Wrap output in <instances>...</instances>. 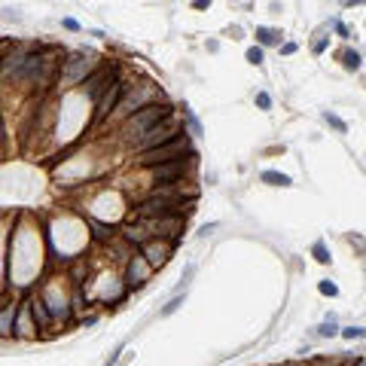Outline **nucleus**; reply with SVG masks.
Masks as SVG:
<instances>
[{
	"mask_svg": "<svg viewBox=\"0 0 366 366\" xmlns=\"http://www.w3.org/2000/svg\"><path fill=\"white\" fill-rule=\"evenodd\" d=\"M171 247H174V244H171L168 238H159V241L153 238V241H144V244H140V257L156 269V266H165V260L171 257Z\"/></svg>",
	"mask_w": 366,
	"mask_h": 366,
	"instance_id": "obj_8",
	"label": "nucleus"
},
{
	"mask_svg": "<svg viewBox=\"0 0 366 366\" xmlns=\"http://www.w3.org/2000/svg\"><path fill=\"white\" fill-rule=\"evenodd\" d=\"M205 6H211V0H192V9H205Z\"/></svg>",
	"mask_w": 366,
	"mask_h": 366,
	"instance_id": "obj_27",
	"label": "nucleus"
},
{
	"mask_svg": "<svg viewBox=\"0 0 366 366\" xmlns=\"http://www.w3.org/2000/svg\"><path fill=\"white\" fill-rule=\"evenodd\" d=\"M336 333H342V330L336 327V321H333V318H330V321H324V324L318 327V336H324V339H327V336H336Z\"/></svg>",
	"mask_w": 366,
	"mask_h": 366,
	"instance_id": "obj_17",
	"label": "nucleus"
},
{
	"mask_svg": "<svg viewBox=\"0 0 366 366\" xmlns=\"http://www.w3.org/2000/svg\"><path fill=\"white\" fill-rule=\"evenodd\" d=\"M125 95V82L122 79H116L98 101H95V119H104V116H110L116 107H119V98Z\"/></svg>",
	"mask_w": 366,
	"mask_h": 366,
	"instance_id": "obj_7",
	"label": "nucleus"
},
{
	"mask_svg": "<svg viewBox=\"0 0 366 366\" xmlns=\"http://www.w3.org/2000/svg\"><path fill=\"white\" fill-rule=\"evenodd\" d=\"M89 226L95 229V235H98V238H110V235H113V226H107V223H98V220H89Z\"/></svg>",
	"mask_w": 366,
	"mask_h": 366,
	"instance_id": "obj_16",
	"label": "nucleus"
},
{
	"mask_svg": "<svg viewBox=\"0 0 366 366\" xmlns=\"http://www.w3.org/2000/svg\"><path fill=\"white\" fill-rule=\"evenodd\" d=\"M333 27H336V34H339V37H348V27H345V24H342V21H339V18H336V21H333Z\"/></svg>",
	"mask_w": 366,
	"mask_h": 366,
	"instance_id": "obj_25",
	"label": "nucleus"
},
{
	"mask_svg": "<svg viewBox=\"0 0 366 366\" xmlns=\"http://www.w3.org/2000/svg\"><path fill=\"white\" fill-rule=\"evenodd\" d=\"M150 269H153V266H150L144 257H134V260L128 263V284H131V287H140V284L147 281Z\"/></svg>",
	"mask_w": 366,
	"mask_h": 366,
	"instance_id": "obj_10",
	"label": "nucleus"
},
{
	"mask_svg": "<svg viewBox=\"0 0 366 366\" xmlns=\"http://www.w3.org/2000/svg\"><path fill=\"white\" fill-rule=\"evenodd\" d=\"M257 40H260L263 46H275V43L281 40V34L272 31V27H257Z\"/></svg>",
	"mask_w": 366,
	"mask_h": 366,
	"instance_id": "obj_13",
	"label": "nucleus"
},
{
	"mask_svg": "<svg viewBox=\"0 0 366 366\" xmlns=\"http://www.w3.org/2000/svg\"><path fill=\"white\" fill-rule=\"evenodd\" d=\"M354 366H366V357H363V360H357V363H354Z\"/></svg>",
	"mask_w": 366,
	"mask_h": 366,
	"instance_id": "obj_29",
	"label": "nucleus"
},
{
	"mask_svg": "<svg viewBox=\"0 0 366 366\" xmlns=\"http://www.w3.org/2000/svg\"><path fill=\"white\" fill-rule=\"evenodd\" d=\"M257 107H260V110H269V107H272V95H269V92H257Z\"/></svg>",
	"mask_w": 366,
	"mask_h": 366,
	"instance_id": "obj_21",
	"label": "nucleus"
},
{
	"mask_svg": "<svg viewBox=\"0 0 366 366\" xmlns=\"http://www.w3.org/2000/svg\"><path fill=\"white\" fill-rule=\"evenodd\" d=\"M189 159H192V153L183 159H171V162H159V165H153L150 168V174H153V183H159V186H174V183H180L186 174H189Z\"/></svg>",
	"mask_w": 366,
	"mask_h": 366,
	"instance_id": "obj_3",
	"label": "nucleus"
},
{
	"mask_svg": "<svg viewBox=\"0 0 366 366\" xmlns=\"http://www.w3.org/2000/svg\"><path fill=\"white\" fill-rule=\"evenodd\" d=\"M168 116H174V107L168 104V101H153V104H144V107H137L128 119H125V131H128V137L131 140H137L144 131H150L153 125H159L162 119H168Z\"/></svg>",
	"mask_w": 366,
	"mask_h": 366,
	"instance_id": "obj_1",
	"label": "nucleus"
},
{
	"mask_svg": "<svg viewBox=\"0 0 366 366\" xmlns=\"http://www.w3.org/2000/svg\"><path fill=\"white\" fill-rule=\"evenodd\" d=\"M312 366H336V363H333V360H321V357H318V360H315Z\"/></svg>",
	"mask_w": 366,
	"mask_h": 366,
	"instance_id": "obj_28",
	"label": "nucleus"
},
{
	"mask_svg": "<svg viewBox=\"0 0 366 366\" xmlns=\"http://www.w3.org/2000/svg\"><path fill=\"white\" fill-rule=\"evenodd\" d=\"M342 64H345V70H360V52L345 49L342 52Z\"/></svg>",
	"mask_w": 366,
	"mask_h": 366,
	"instance_id": "obj_14",
	"label": "nucleus"
},
{
	"mask_svg": "<svg viewBox=\"0 0 366 366\" xmlns=\"http://www.w3.org/2000/svg\"><path fill=\"white\" fill-rule=\"evenodd\" d=\"M324 119H327V122H330V125H333V128L339 131V134H345V131H348V125H345V122H342V119H339L336 113H330V110H327V113H324Z\"/></svg>",
	"mask_w": 366,
	"mask_h": 366,
	"instance_id": "obj_19",
	"label": "nucleus"
},
{
	"mask_svg": "<svg viewBox=\"0 0 366 366\" xmlns=\"http://www.w3.org/2000/svg\"><path fill=\"white\" fill-rule=\"evenodd\" d=\"M177 134H180V128H177L174 116H168V119H162L159 125H153L150 131H144L134 144H137V150H150V147H159V144H165V140H171V137H177Z\"/></svg>",
	"mask_w": 366,
	"mask_h": 366,
	"instance_id": "obj_5",
	"label": "nucleus"
},
{
	"mask_svg": "<svg viewBox=\"0 0 366 366\" xmlns=\"http://www.w3.org/2000/svg\"><path fill=\"white\" fill-rule=\"evenodd\" d=\"M260 180H263V183H269V186H290V177H287V174H281V171H263V174H260Z\"/></svg>",
	"mask_w": 366,
	"mask_h": 366,
	"instance_id": "obj_12",
	"label": "nucleus"
},
{
	"mask_svg": "<svg viewBox=\"0 0 366 366\" xmlns=\"http://www.w3.org/2000/svg\"><path fill=\"white\" fill-rule=\"evenodd\" d=\"M31 318H34V324H37V330H49L52 327V308L43 302V299H31Z\"/></svg>",
	"mask_w": 366,
	"mask_h": 366,
	"instance_id": "obj_9",
	"label": "nucleus"
},
{
	"mask_svg": "<svg viewBox=\"0 0 366 366\" xmlns=\"http://www.w3.org/2000/svg\"><path fill=\"white\" fill-rule=\"evenodd\" d=\"M342 336H345L348 342H354V339H366V327H345Z\"/></svg>",
	"mask_w": 366,
	"mask_h": 366,
	"instance_id": "obj_18",
	"label": "nucleus"
},
{
	"mask_svg": "<svg viewBox=\"0 0 366 366\" xmlns=\"http://www.w3.org/2000/svg\"><path fill=\"white\" fill-rule=\"evenodd\" d=\"M312 49H315V52H318V55H321V52H324V49H327V37H321V40H318V43H315V46H312Z\"/></svg>",
	"mask_w": 366,
	"mask_h": 366,
	"instance_id": "obj_26",
	"label": "nucleus"
},
{
	"mask_svg": "<svg viewBox=\"0 0 366 366\" xmlns=\"http://www.w3.org/2000/svg\"><path fill=\"white\" fill-rule=\"evenodd\" d=\"M312 254H315V260H318V263H324V266L330 263V250H327V244H324V241H315Z\"/></svg>",
	"mask_w": 366,
	"mask_h": 366,
	"instance_id": "obj_15",
	"label": "nucleus"
},
{
	"mask_svg": "<svg viewBox=\"0 0 366 366\" xmlns=\"http://www.w3.org/2000/svg\"><path fill=\"white\" fill-rule=\"evenodd\" d=\"M180 305H183V299H180V296H174V299H171V302H168V305L162 308V318H168V315H174V312H177Z\"/></svg>",
	"mask_w": 366,
	"mask_h": 366,
	"instance_id": "obj_23",
	"label": "nucleus"
},
{
	"mask_svg": "<svg viewBox=\"0 0 366 366\" xmlns=\"http://www.w3.org/2000/svg\"><path fill=\"white\" fill-rule=\"evenodd\" d=\"M318 290H321L324 296H336V293H339V287H336L333 281H321V284H318Z\"/></svg>",
	"mask_w": 366,
	"mask_h": 366,
	"instance_id": "obj_22",
	"label": "nucleus"
},
{
	"mask_svg": "<svg viewBox=\"0 0 366 366\" xmlns=\"http://www.w3.org/2000/svg\"><path fill=\"white\" fill-rule=\"evenodd\" d=\"M113 82H116V64H110V67H98V70L89 73V79H86V92H89L92 101H98Z\"/></svg>",
	"mask_w": 366,
	"mask_h": 366,
	"instance_id": "obj_6",
	"label": "nucleus"
},
{
	"mask_svg": "<svg viewBox=\"0 0 366 366\" xmlns=\"http://www.w3.org/2000/svg\"><path fill=\"white\" fill-rule=\"evenodd\" d=\"M61 24H64V27H67V31H79V21H76V18H64V21H61Z\"/></svg>",
	"mask_w": 366,
	"mask_h": 366,
	"instance_id": "obj_24",
	"label": "nucleus"
},
{
	"mask_svg": "<svg viewBox=\"0 0 366 366\" xmlns=\"http://www.w3.org/2000/svg\"><path fill=\"white\" fill-rule=\"evenodd\" d=\"M95 61L86 52H73L67 61H61V82H86L92 73Z\"/></svg>",
	"mask_w": 366,
	"mask_h": 366,
	"instance_id": "obj_4",
	"label": "nucleus"
},
{
	"mask_svg": "<svg viewBox=\"0 0 366 366\" xmlns=\"http://www.w3.org/2000/svg\"><path fill=\"white\" fill-rule=\"evenodd\" d=\"M247 61H250V64H263V49H260V46H250V49H247Z\"/></svg>",
	"mask_w": 366,
	"mask_h": 366,
	"instance_id": "obj_20",
	"label": "nucleus"
},
{
	"mask_svg": "<svg viewBox=\"0 0 366 366\" xmlns=\"http://www.w3.org/2000/svg\"><path fill=\"white\" fill-rule=\"evenodd\" d=\"M15 318H18V308L12 302H3L0 305V336H12L15 333Z\"/></svg>",
	"mask_w": 366,
	"mask_h": 366,
	"instance_id": "obj_11",
	"label": "nucleus"
},
{
	"mask_svg": "<svg viewBox=\"0 0 366 366\" xmlns=\"http://www.w3.org/2000/svg\"><path fill=\"white\" fill-rule=\"evenodd\" d=\"M180 156H189V137H186V131H180L177 137H171V140H165V144H159V147L140 150L137 165L153 168V165H159V162H171V159H180Z\"/></svg>",
	"mask_w": 366,
	"mask_h": 366,
	"instance_id": "obj_2",
	"label": "nucleus"
}]
</instances>
